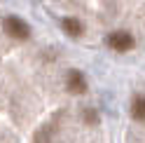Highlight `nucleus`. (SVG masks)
<instances>
[{
	"mask_svg": "<svg viewBox=\"0 0 145 143\" xmlns=\"http://www.w3.org/2000/svg\"><path fill=\"white\" fill-rule=\"evenodd\" d=\"M108 47H112L115 52H126L133 47V38L124 31H117V33H110L108 35Z\"/></svg>",
	"mask_w": 145,
	"mask_h": 143,
	"instance_id": "obj_1",
	"label": "nucleus"
},
{
	"mask_svg": "<svg viewBox=\"0 0 145 143\" xmlns=\"http://www.w3.org/2000/svg\"><path fill=\"white\" fill-rule=\"evenodd\" d=\"M5 31L12 35V38H16V40H26L28 38V26H26L21 19H16V16H7L5 19Z\"/></svg>",
	"mask_w": 145,
	"mask_h": 143,
	"instance_id": "obj_2",
	"label": "nucleus"
},
{
	"mask_svg": "<svg viewBox=\"0 0 145 143\" xmlns=\"http://www.w3.org/2000/svg\"><path fill=\"white\" fill-rule=\"evenodd\" d=\"M68 89L72 94H84L87 92V82H84V75L80 70H70L68 73Z\"/></svg>",
	"mask_w": 145,
	"mask_h": 143,
	"instance_id": "obj_3",
	"label": "nucleus"
},
{
	"mask_svg": "<svg viewBox=\"0 0 145 143\" xmlns=\"http://www.w3.org/2000/svg\"><path fill=\"white\" fill-rule=\"evenodd\" d=\"M131 115L136 120H145V96H136L131 103Z\"/></svg>",
	"mask_w": 145,
	"mask_h": 143,
	"instance_id": "obj_4",
	"label": "nucleus"
},
{
	"mask_svg": "<svg viewBox=\"0 0 145 143\" xmlns=\"http://www.w3.org/2000/svg\"><path fill=\"white\" fill-rule=\"evenodd\" d=\"M63 31H66L68 35H80L82 33V24H80L77 19H66L63 21Z\"/></svg>",
	"mask_w": 145,
	"mask_h": 143,
	"instance_id": "obj_5",
	"label": "nucleus"
},
{
	"mask_svg": "<svg viewBox=\"0 0 145 143\" xmlns=\"http://www.w3.org/2000/svg\"><path fill=\"white\" fill-rule=\"evenodd\" d=\"M84 120H87L89 124H94L98 117H96V113H94V110H84Z\"/></svg>",
	"mask_w": 145,
	"mask_h": 143,
	"instance_id": "obj_6",
	"label": "nucleus"
}]
</instances>
